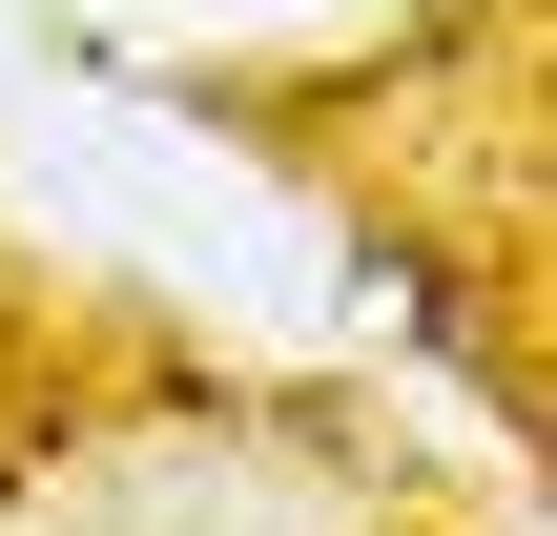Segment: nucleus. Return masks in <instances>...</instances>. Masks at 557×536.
<instances>
[]
</instances>
